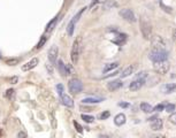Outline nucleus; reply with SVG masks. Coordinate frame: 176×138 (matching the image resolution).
<instances>
[{
    "mask_svg": "<svg viewBox=\"0 0 176 138\" xmlns=\"http://www.w3.org/2000/svg\"><path fill=\"white\" fill-rule=\"evenodd\" d=\"M0 135H1V129H0Z\"/></svg>",
    "mask_w": 176,
    "mask_h": 138,
    "instance_id": "44",
    "label": "nucleus"
},
{
    "mask_svg": "<svg viewBox=\"0 0 176 138\" xmlns=\"http://www.w3.org/2000/svg\"><path fill=\"white\" fill-rule=\"evenodd\" d=\"M82 120H84V122L86 123H92L94 121V118L91 115H86V114H82Z\"/></svg>",
    "mask_w": 176,
    "mask_h": 138,
    "instance_id": "25",
    "label": "nucleus"
},
{
    "mask_svg": "<svg viewBox=\"0 0 176 138\" xmlns=\"http://www.w3.org/2000/svg\"><path fill=\"white\" fill-rule=\"evenodd\" d=\"M117 6L116 2H108V0L106 1V4H105V7H107V8H110V7H115Z\"/></svg>",
    "mask_w": 176,
    "mask_h": 138,
    "instance_id": "35",
    "label": "nucleus"
},
{
    "mask_svg": "<svg viewBox=\"0 0 176 138\" xmlns=\"http://www.w3.org/2000/svg\"><path fill=\"white\" fill-rule=\"evenodd\" d=\"M6 63L8 66H16V65H19L20 63V59H8L6 60Z\"/></svg>",
    "mask_w": 176,
    "mask_h": 138,
    "instance_id": "26",
    "label": "nucleus"
},
{
    "mask_svg": "<svg viewBox=\"0 0 176 138\" xmlns=\"http://www.w3.org/2000/svg\"><path fill=\"white\" fill-rule=\"evenodd\" d=\"M153 67H154V70H156V72L162 74L163 75V74H166V72L169 70L170 65H169V62L166 60V61H161V62H154Z\"/></svg>",
    "mask_w": 176,
    "mask_h": 138,
    "instance_id": "7",
    "label": "nucleus"
},
{
    "mask_svg": "<svg viewBox=\"0 0 176 138\" xmlns=\"http://www.w3.org/2000/svg\"><path fill=\"white\" fill-rule=\"evenodd\" d=\"M125 121H127V118H125V115L122 114V113H120V114H117L116 116L114 118V123L119 127H121V125H123L125 123Z\"/></svg>",
    "mask_w": 176,
    "mask_h": 138,
    "instance_id": "17",
    "label": "nucleus"
},
{
    "mask_svg": "<svg viewBox=\"0 0 176 138\" xmlns=\"http://www.w3.org/2000/svg\"><path fill=\"white\" fill-rule=\"evenodd\" d=\"M60 98H61L62 104H63L66 107H69V108L74 107V100H73V98L70 96H68V94H62Z\"/></svg>",
    "mask_w": 176,
    "mask_h": 138,
    "instance_id": "14",
    "label": "nucleus"
},
{
    "mask_svg": "<svg viewBox=\"0 0 176 138\" xmlns=\"http://www.w3.org/2000/svg\"><path fill=\"white\" fill-rule=\"evenodd\" d=\"M122 85H123V83L121 79H114V81H111L107 83V89L110 91H116L120 87H122Z\"/></svg>",
    "mask_w": 176,
    "mask_h": 138,
    "instance_id": "11",
    "label": "nucleus"
},
{
    "mask_svg": "<svg viewBox=\"0 0 176 138\" xmlns=\"http://www.w3.org/2000/svg\"><path fill=\"white\" fill-rule=\"evenodd\" d=\"M140 109H142L144 113L153 112V107H152L150 104H147V103H142V104H140Z\"/></svg>",
    "mask_w": 176,
    "mask_h": 138,
    "instance_id": "22",
    "label": "nucleus"
},
{
    "mask_svg": "<svg viewBox=\"0 0 176 138\" xmlns=\"http://www.w3.org/2000/svg\"><path fill=\"white\" fill-rule=\"evenodd\" d=\"M1 57H2V55H1V52H0V59H1Z\"/></svg>",
    "mask_w": 176,
    "mask_h": 138,
    "instance_id": "43",
    "label": "nucleus"
},
{
    "mask_svg": "<svg viewBox=\"0 0 176 138\" xmlns=\"http://www.w3.org/2000/svg\"><path fill=\"white\" fill-rule=\"evenodd\" d=\"M58 20H59V15L58 16H55L54 19H52V20L47 23V26H46V32H51V31H52L53 29L55 28V26H57Z\"/></svg>",
    "mask_w": 176,
    "mask_h": 138,
    "instance_id": "18",
    "label": "nucleus"
},
{
    "mask_svg": "<svg viewBox=\"0 0 176 138\" xmlns=\"http://www.w3.org/2000/svg\"><path fill=\"white\" fill-rule=\"evenodd\" d=\"M57 67H58L59 72H60L62 76H67V75H69V74H70V72H69V66L65 65V62H63L62 60H59Z\"/></svg>",
    "mask_w": 176,
    "mask_h": 138,
    "instance_id": "12",
    "label": "nucleus"
},
{
    "mask_svg": "<svg viewBox=\"0 0 176 138\" xmlns=\"http://www.w3.org/2000/svg\"><path fill=\"white\" fill-rule=\"evenodd\" d=\"M120 16L124 19L125 21H128V22H135L136 21V16H135V14L134 12L129 9V8H124V9H121L120 11Z\"/></svg>",
    "mask_w": 176,
    "mask_h": 138,
    "instance_id": "8",
    "label": "nucleus"
},
{
    "mask_svg": "<svg viewBox=\"0 0 176 138\" xmlns=\"http://www.w3.org/2000/svg\"><path fill=\"white\" fill-rule=\"evenodd\" d=\"M169 121L171 122V123H174V124H176V113H171V115L169 116Z\"/></svg>",
    "mask_w": 176,
    "mask_h": 138,
    "instance_id": "34",
    "label": "nucleus"
},
{
    "mask_svg": "<svg viewBox=\"0 0 176 138\" xmlns=\"http://www.w3.org/2000/svg\"><path fill=\"white\" fill-rule=\"evenodd\" d=\"M17 81H19V78H17V77H12V78H11V83L16 84V83H17Z\"/></svg>",
    "mask_w": 176,
    "mask_h": 138,
    "instance_id": "40",
    "label": "nucleus"
},
{
    "mask_svg": "<svg viewBox=\"0 0 176 138\" xmlns=\"http://www.w3.org/2000/svg\"><path fill=\"white\" fill-rule=\"evenodd\" d=\"M59 54V47L57 45L51 46V48L48 50V53H47V57H48V60L51 63H55L57 62V58H58Z\"/></svg>",
    "mask_w": 176,
    "mask_h": 138,
    "instance_id": "10",
    "label": "nucleus"
},
{
    "mask_svg": "<svg viewBox=\"0 0 176 138\" xmlns=\"http://www.w3.org/2000/svg\"><path fill=\"white\" fill-rule=\"evenodd\" d=\"M162 125H163V121H162V120H161V118H156L154 121H152L151 128H152V130L158 131V130L162 129Z\"/></svg>",
    "mask_w": 176,
    "mask_h": 138,
    "instance_id": "16",
    "label": "nucleus"
},
{
    "mask_svg": "<svg viewBox=\"0 0 176 138\" xmlns=\"http://www.w3.org/2000/svg\"><path fill=\"white\" fill-rule=\"evenodd\" d=\"M46 41H47V37H46V36H42V38H40V40L38 41V44H37V46H36V48H37V50L42 48L43 46L45 45Z\"/></svg>",
    "mask_w": 176,
    "mask_h": 138,
    "instance_id": "24",
    "label": "nucleus"
},
{
    "mask_svg": "<svg viewBox=\"0 0 176 138\" xmlns=\"http://www.w3.org/2000/svg\"><path fill=\"white\" fill-rule=\"evenodd\" d=\"M119 106L120 107H123V108H127V107H129V104L128 103H119Z\"/></svg>",
    "mask_w": 176,
    "mask_h": 138,
    "instance_id": "39",
    "label": "nucleus"
},
{
    "mask_svg": "<svg viewBox=\"0 0 176 138\" xmlns=\"http://www.w3.org/2000/svg\"><path fill=\"white\" fill-rule=\"evenodd\" d=\"M68 89H69V91L74 93V94H76V93H79V92L83 91V83H82V81L78 78H73L69 81V83H68Z\"/></svg>",
    "mask_w": 176,
    "mask_h": 138,
    "instance_id": "3",
    "label": "nucleus"
},
{
    "mask_svg": "<svg viewBox=\"0 0 176 138\" xmlns=\"http://www.w3.org/2000/svg\"><path fill=\"white\" fill-rule=\"evenodd\" d=\"M151 138H163L161 135H156V136H153V137H151Z\"/></svg>",
    "mask_w": 176,
    "mask_h": 138,
    "instance_id": "41",
    "label": "nucleus"
},
{
    "mask_svg": "<svg viewBox=\"0 0 176 138\" xmlns=\"http://www.w3.org/2000/svg\"><path fill=\"white\" fill-rule=\"evenodd\" d=\"M135 72V66L134 65H130V66L125 67L122 72H121V78H125V77H128V76H130L132 75Z\"/></svg>",
    "mask_w": 176,
    "mask_h": 138,
    "instance_id": "15",
    "label": "nucleus"
},
{
    "mask_svg": "<svg viewBox=\"0 0 176 138\" xmlns=\"http://www.w3.org/2000/svg\"><path fill=\"white\" fill-rule=\"evenodd\" d=\"M74 125H75V128H76V130H77L78 132H82V131H83V128H82V125L79 124L78 122L74 121Z\"/></svg>",
    "mask_w": 176,
    "mask_h": 138,
    "instance_id": "32",
    "label": "nucleus"
},
{
    "mask_svg": "<svg viewBox=\"0 0 176 138\" xmlns=\"http://www.w3.org/2000/svg\"><path fill=\"white\" fill-rule=\"evenodd\" d=\"M165 111L168 113H174L175 112V105L174 104H168L165 106Z\"/></svg>",
    "mask_w": 176,
    "mask_h": 138,
    "instance_id": "27",
    "label": "nucleus"
},
{
    "mask_svg": "<svg viewBox=\"0 0 176 138\" xmlns=\"http://www.w3.org/2000/svg\"><path fill=\"white\" fill-rule=\"evenodd\" d=\"M14 92H15V91H14L13 89H9V90H7V91H6V97L8 99L13 98V97H14Z\"/></svg>",
    "mask_w": 176,
    "mask_h": 138,
    "instance_id": "30",
    "label": "nucleus"
},
{
    "mask_svg": "<svg viewBox=\"0 0 176 138\" xmlns=\"http://www.w3.org/2000/svg\"><path fill=\"white\" fill-rule=\"evenodd\" d=\"M99 138H108V137H107V136H100Z\"/></svg>",
    "mask_w": 176,
    "mask_h": 138,
    "instance_id": "42",
    "label": "nucleus"
},
{
    "mask_svg": "<svg viewBox=\"0 0 176 138\" xmlns=\"http://www.w3.org/2000/svg\"><path fill=\"white\" fill-rule=\"evenodd\" d=\"M168 55L169 53L167 52L166 50H152L150 53H149V58H150L151 61L154 62H161V61H166L168 59Z\"/></svg>",
    "mask_w": 176,
    "mask_h": 138,
    "instance_id": "1",
    "label": "nucleus"
},
{
    "mask_svg": "<svg viewBox=\"0 0 176 138\" xmlns=\"http://www.w3.org/2000/svg\"><path fill=\"white\" fill-rule=\"evenodd\" d=\"M175 36H176V30H175Z\"/></svg>",
    "mask_w": 176,
    "mask_h": 138,
    "instance_id": "45",
    "label": "nucleus"
},
{
    "mask_svg": "<svg viewBox=\"0 0 176 138\" xmlns=\"http://www.w3.org/2000/svg\"><path fill=\"white\" fill-rule=\"evenodd\" d=\"M163 109H165V106H163L162 104H159V105H156V107L153 108V111H156V112H161Z\"/></svg>",
    "mask_w": 176,
    "mask_h": 138,
    "instance_id": "31",
    "label": "nucleus"
},
{
    "mask_svg": "<svg viewBox=\"0 0 176 138\" xmlns=\"http://www.w3.org/2000/svg\"><path fill=\"white\" fill-rule=\"evenodd\" d=\"M16 138H26V133L24 131H20L17 133V137Z\"/></svg>",
    "mask_w": 176,
    "mask_h": 138,
    "instance_id": "36",
    "label": "nucleus"
},
{
    "mask_svg": "<svg viewBox=\"0 0 176 138\" xmlns=\"http://www.w3.org/2000/svg\"><path fill=\"white\" fill-rule=\"evenodd\" d=\"M165 93H170V92H174L176 90V84H166L161 87Z\"/></svg>",
    "mask_w": 176,
    "mask_h": 138,
    "instance_id": "21",
    "label": "nucleus"
},
{
    "mask_svg": "<svg viewBox=\"0 0 176 138\" xmlns=\"http://www.w3.org/2000/svg\"><path fill=\"white\" fill-rule=\"evenodd\" d=\"M110 115H111V113L108 112V111H105V112H103L99 115V120H106V118H110Z\"/></svg>",
    "mask_w": 176,
    "mask_h": 138,
    "instance_id": "28",
    "label": "nucleus"
},
{
    "mask_svg": "<svg viewBox=\"0 0 176 138\" xmlns=\"http://www.w3.org/2000/svg\"><path fill=\"white\" fill-rule=\"evenodd\" d=\"M81 43H82L81 37L76 38L75 41L73 43L72 52H70V58H72V62L74 63V65H76V63L78 62V59H79V54H81Z\"/></svg>",
    "mask_w": 176,
    "mask_h": 138,
    "instance_id": "2",
    "label": "nucleus"
},
{
    "mask_svg": "<svg viewBox=\"0 0 176 138\" xmlns=\"http://www.w3.org/2000/svg\"><path fill=\"white\" fill-rule=\"evenodd\" d=\"M85 9H86V8H82V9H81V11H79L74 17H73L72 20H70V22L68 23V26H67V32H68L69 36H73L74 30H75V26H76V23L78 22V20H79V17L82 16V14L85 12Z\"/></svg>",
    "mask_w": 176,
    "mask_h": 138,
    "instance_id": "5",
    "label": "nucleus"
},
{
    "mask_svg": "<svg viewBox=\"0 0 176 138\" xmlns=\"http://www.w3.org/2000/svg\"><path fill=\"white\" fill-rule=\"evenodd\" d=\"M104 100V98H97V97H90V98H85L82 100L83 104H98L101 103Z\"/></svg>",
    "mask_w": 176,
    "mask_h": 138,
    "instance_id": "19",
    "label": "nucleus"
},
{
    "mask_svg": "<svg viewBox=\"0 0 176 138\" xmlns=\"http://www.w3.org/2000/svg\"><path fill=\"white\" fill-rule=\"evenodd\" d=\"M160 5H161V7H163V8H165V11H166L167 13H170V12H171V11H170L169 7H167V6H165V5H163L162 1H160Z\"/></svg>",
    "mask_w": 176,
    "mask_h": 138,
    "instance_id": "38",
    "label": "nucleus"
},
{
    "mask_svg": "<svg viewBox=\"0 0 176 138\" xmlns=\"http://www.w3.org/2000/svg\"><path fill=\"white\" fill-rule=\"evenodd\" d=\"M151 41H152V46H153L154 50H166L167 41L163 39L162 37H160V36H152Z\"/></svg>",
    "mask_w": 176,
    "mask_h": 138,
    "instance_id": "6",
    "label": "nucleus"
},
{
    "mask_svg": "<svg viewBox=\"0 0 176 138\" xmlns=\"http://www.w3.org/2000/svg\"><path fill=\"white\" fill-rule=\"evenodd\" d=\"M38 62H39L38 58H32L29 62H26V65L22 66V70H23V72H29V70H31V69H33L35 67L37 66Z\"/></svg>",
    "mask_w": 176,
    "mask_h": 138,
    "instance_id": "13",
    "label": "nucleus"
},
{
    "mask_svg": "<svg viewBox=\"0 0 176 138\" xmlns=\"http://www.w3.org/2000/svg\"><path fill=\"white\" fill-rule=\"evenodd\" d=\"M119 67V63L117 62H112V63H108V65H106V66L104 67V74H106V72H111V70H113V69H115V68H117Z\"/></svg>",
    "mask_w": 176,
    "mask_h": 138,
    "instance_id": "23",
    "label": "nucleus"
},
{
    "mask_svg": "<svg viewBox=\"0 0 176 138\" xmlns=\"http://www.w3.org/2000/svg\"><path fill=\"white\" fill-rule=\"evenodd\" d=\"M140 31L145 39L150 40L152 38V26H151L150 22L145 21L144 19L140 20Z\"/></svg>",
    "mask_w": 176,
    "mask_h": 138,
    "instance_id": "4",
    "label": "nucleus"
},
{
    "mask_svg": "<svg viewBox=\"0 0 176 138\" xmlns=\"http://www.w3.org/2000/svg\"><path fill=\"white\" fill-rule=\"evenodd\" d=\"M57 92H58V94L60 97L63 94V85L62 84H58L57 85Z\"/></svg>",
    "mask_w": 176,
    "mask_h": 138,
    "instance_id": "29",
    "label": "nucleus"
},
{
    "mask_svg": "<svg viewBox=\"0 0 176 138\" xmlns=\"http://www.w3.org/2000/svg\"><path fill=\"white\" fill-rule=\"evenodd\" d=\"M106 1H107V0H93L91 2V5H90V7L92 8L93 6H96L97 4H103V2H106Z\"/></svg>",
    "mask_w": 176,
    "mask_h": 138,
    "instance_id": "33",
    "label": "nucleus"
},
{
    "mask_svg": "<svg viewBox=\"0 0 176 138\" xmlns=\"http://www.w3.org/2000/svg\"><path fill=\"white\" fill-rule=\"evenodd\" d=\"M145 83H146V79L135 78L130 83V85H129V90H130V91H138V90H139V89H140V87H142Z\"/></svg>",
    "mask_w": 176,
    "mask_h": 138,
    "instance_id": "9",
    "label": "nucleus"
},
{
    "mask_svg": "<svg viewBox=\"0 0 176 138\" xmlns=\"http://www.w3.org/2000/svg\"><path fill=\"white\" fill-rule=\"evenodd\" d=\"M116 74H119V70H116V72H111V74H107V75H105L104 78H107V77H111V76H115Z\"/></svg>",
    "mask_w": 176,
    "mask_h": 138,
    "instance_id": "37",
    "label": "nucleus"
},
{
    "mask_svg": "<svg viewBox=\"0 0 176 138\" xmlns=\"http://www.w3.org/2000/svg\"><path fill=\"white\" fill-rule=\"evenodd\" d=\"M125 40H127V35L120 33L116 37V39H113V43H114V44H117V45H122Z\"/></svg>",
    "mask_w": 176,
    "mask_h": 138,
    "instance_id": "20",
    "label": "nucleus"
}]
</instances>
